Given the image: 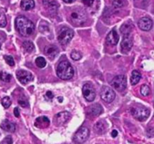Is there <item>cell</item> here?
I'll return each mask as SVG.
<instances>
[{
	"mask_svg": "<svg viewBox=\"0 0 154 144\" xmlns=\"http://www.w3.org/2000/svg\"><path fill=\"white\" fill-rule=\"evenodd\" d=\"M15 27L18 33L23 36H31L35 30L34 24L24 16H18L15 21Z\"/></svg>",
	"mask_w": 154,
	"mask_h": 144,
	"instance_id": "6da1fadb",
	"label": "cell"
},
{
	"mask_svg": "<svg viewBox=\"0 0 154 144\" xmlns=\"http://www.w3.org/2000/svg\"><path fill=\"white\" fill-rule=\"evenodd\" d=\"M57 74L61 79L69 80L73 77L74 69L68 61H62L57 66Z\"/></svg>",
	"mask_w": 154,
	"mask_h": 144,
	"instance_id": "7a4b0ae2",
	"label": "cell"
},
{
	"mask_svg": "<svg viewBox=\"0 0 154 144\" xmlns=\"http://www.w3.org/2000/svg\"><path fill=\"white\" fill-rule=\"evenodd\" d=\"M70 21L75 26H80L87 21V15L83 9L77 8L73 9L70 13Z\"/></svg>",
	"mask_w": 154,
	"mask_h": 144,
	"instance_id": "3957f363",
	"label": "cell"
},
{
	"mask_svg": "<svg viewBox=\"0 0 154 144\" xmlns=\"http://www.w3.org/2000/svg\"><path fill=\"white\" fill-rule=\"evenodd\" d=\"M74 36L73 30H71L69 27H62L58 32L57 39L61 45H67Z\"/></svg>",
	"mask_w": 154,
	"mask_h": 144,
	"instance_id": "277c9868",
	"label": "cell"
},
{
	"mask_svg": "<svg viewBox=\"0 0 154 144\" xmlns=\"http://www.w3.org/2000/svg\"><path fill=\"white\" fill-rule=\"evenodd\" d=\"M131 113H132V116L140 122L146 121L150 116V110L146 107H134L131 110Z\"/></svg>",
	"mask_w": 154,
	"mask_h": 144,
	"instance_id": "5b68a950",
	"label": "cell"
},
{
	"mask_svg": "<svg viewBox=\"0 0 154 144\" xmlns=\"http://www.w3.org/2000/svg\"><path fill=\"white\" fill-rule=\"evenodd\" d=\"M111 85L118 91H123L126 88V85H127L126 76L124 75H117L113 78Z\"/></svg>",
	"mask_w": 154,
	"mask_h": 144,
	"instance_id": "8992f818",
	"label": "cell"
},
{
	"mask_svg": "<svg viewBox=\"0 0 154 144\" xmlns=\"http://www.w3.org/2000/svg\"><path fill=\"white\" fill-rule=\"evenodd\" d=\"M90 136V130L86 127H82L78 130L74 135V140L78 143H84Z\"/></svg>",
	"mask_w": 154,
	"mask_h": 144,
	"instance_id": "52a82bcc",
	"label": "cell"
},
{
	"mask_svg": "<svg viewBox=\"0 0 154 144\" xmlns=\"http://www.w3.org/2000/svg\"><path fill=\"white\" fill-rule=\"evenodd\" d=\"M101 98L102 99V101H104L105 102L110 103L112 102L114 99H115V92L109 87H107V86H104L103 88L101 90L100 93Z\"/></svg>",
	"mask_w": 154,
	"mask_h": 144,
	"instance_id": "ba28073f",
	"label": "cell"
},
{
	"mask_svg": "<svg viewBox=\"0 0 154 144\" xmlns=\"http://www.w3.org/2000/svg\"><path fill=\"white\" fill-rule=\"evenodd\" d=\"M83 95L84 98L89 102H92L96 98V91L91 84H85L83 86Z\"/></svg>",
	"mask_w": 154,
	"mask_h": 144,
	"instance_id": "9c48e42d",
	"label": "cell"
},
{
	"mask_svg": "<svg viewBox=\"0 0 154 144\" xmlns=\"http://www.w3.org/2000/svg\"><path fill=\"white\" fill-rule=\"evenodd\" d=\"M71 118V114L69 112H60L57 113L54 119V122L57 126H62L65 125Z\"/></svg>",
	"mask_w": 154,
	"mask_h": 144,
	"instance_id": "30bf717a",
	"label": "cell"
},
{
	"mask_svg": "<svg viewBox=\"0 0 154 144\" xmlns=\"http://www.w3.org/2000/svg\"><path fill=\"white\" fill-rule=\"evenodd\" d=\"M17 78L23 85L28 84L34 79L32 74L26 70H18L17 72Z\"/></svg>",
	"mask_w": 154,
	"mask_h": 144,
	"instance_id": "8fae6325",
	"label": "cell"
},
{
	"mask_svg": "<svg viewBox=\"0 0 154 144\" xmlns=\"http://www.w3.org/2000/svg\"><path fill=\"white\" fill-rule=\"evenodd\" d=\"M120 45H121L122 51L123 53L129 52L131 48H132V45H133V39H132V34L124 35Z\"/></svg>",
	"mask_w": 154,
	"mask_h": 144,
	"instance_id": "7c38bea8",
	"label": "cell"
},
{
	"mask_svg": "<svg viewBox=\"0 0 154 144\" xmlns=\"http://www.w3.org/2000/svg\"><path fill=\"white\" fill-rule=\"evenodd\" d=\"M44 53L45 55L51 60H54L59 53V50L57 47L54 45H49L46 46L44 50Z\"/></svg>",
	"mask_w": 154,
	"mask_h": 144,
	"instance_id": "4fadbf2b",
	"label": "cell"
},
{
	"mask_svg": "<svg viewBox=\"0 0 154 144\" xmlns=\"http://www.w3.org/2000/svg\"><path fill=\"white\" fill-rule=\"evenodd\" d=\"M138 27L141 30H144V31H149L151 30L152 27H153V21L150 18H141L138 21Z\"/></svg>",
	"mask_w": 154,
	"mask_h": 144,
	"instance_id": "5bb4252c",
	"label": "cell"
},
{
	"mask_svg": "<svg viewBox=\"0 0 154 144\" xmlns=\"http://www.w3.org/2000/svg\"><path fill=\"white\" fill-rule=\"evenodd\" d=\"M88 113L93 117H97V116H99V115L103 113V109H102V107L100 104H93V105L89 107Z\"/></svg>",
	"mask_w": 154,
	"mask_h": 144,
	"instance_id": "9a60e30c",
	"label": "cell"
},
{
	"mask_svg": "<svg viewBox=\"0 0 154 144\" xmlns=\"http://www.w3.org/2000/svg\"><path fill=\"white\" fill-rule=\"evenodd\" d=\"M50 125V120L46 116H40L37 118L35 122V126L38 128H48Z\"/></svg>",
	"mask_w": 154,
	"mask_h": 144,
	"instance_id": "2e32d148",
	"label": "cell"
},
{
	"mask_svg": "<svg viewBox=\"0 0 154 144\" xmlns=\"http://www.w3.org/2000/svg\"><path fill=\"white\" fill-rule=\"evenodd\" d=\"M106 41L108 44L111 45H116L119 42V36L115 30H113L108 34Z\"/></svg>",
	"mask_w": 154,
	"mask_h": 144,
	"instance_id": "e0dca14e",
	"label": "cell"
},
{
	"mask_svg": "<svg viewBox=\"0 0 154 144\" xmlns=\"http://www.w3.org/2000/svg\"><path fill=\"white\" fill-rule=\"evenodd\" d=\"M43 4L51 13H55L58 8V4L56 0H43Z\"/></svg>",
	"mask_w": 154,
	"mask_h": 144,
	"instance_id": "ac0fdd59",
	"label": "cell"
},
{
	"mask_svg": "<svg viewBox=\"0 0 154 144\" xmlns=\"http://www.w3.org/2000/svg\"><path fill=\"white\" fill-rule=\"evenodd\" d=\"M0 127L2 130L4 131H8V132H14L15 129H16V127H15V125L12 122H11L10 121H8V119H5V120L3 121L2 122L0 125Z\"/></svg>",
	"mask_w": 154,
	"mask_h": 144,
	"instance_id": "d6986e66",
	"label": "cell"
},
{
	"mask_svg": "<svg viewBox=\"0 0 154 144\" xmlns=\"http://www.w3.org/2000/svg\"><path fill=\"white\" fill-rule=\"evenodd\" d=\"M94 129L98 134H102L105 132V131L107 130V125L105 122H104L103 121H99L98 122H96V125L94 126Z\"/></svg>",
	"mask_w": 154,
	"mask_h": 144,
	"instance_id": "ffe728a7",
	"label": "cell"
},
{
	"mask_svg": "<svg viewBox=\"0 0 154 144\" xmlns=\"http://www.w3.org/2000/svg\"><path fill=\"white\" fill-rule=\"evenodd\" d=\"M21 8L24 11L31 10L34 8L35 2L33 0H22L20 3Z\"/></svg>",
	"mask_w": 154,
	"mask_h": 144,
	"instance_id": "44dd1931",
	"label": "cell"
},
{
	"mask_svg": "<svg viewBox=\"0 0 154 144\" xmlns=\"http://www.w3.org/2000/svg\"><path fill=\"white\" fill-rule=\"evenodd\" d=\"M141 78V73H140L138 71L134 70L133 72H132V75H131V78H130L131 85H137L138 82H139Z\"/></svg>",
	"mask_w": 154,
	"mask_h": 144,
	"instance_id": "7402d4cb",
	"label": "cell"
},
{
	"mask_svg": "<svg viewBox=\"0 0 154 144\" xmlns=\"http://www.w3.org/2000/svg\"><path fill=\"white\" fill-rule=\"evenodd\" d=\"M132 24H125L122 25L121 28H120V32L122 34L128 35V34H132Z\"/></svg>",
	"mask_w": 154,
	"mask_h": 144,
	"instance_id": "603a6c76",
	"label": "cell"
},
{
	"mask_svg": "<svg viewBox=\"0 0 154 144\" xmlns=\"http://www.w3.org/2000/svg\"><path fill=\"white\" fill-rule=\"evenodd\" d=\"M11 78L12 75L11 74L4 72V71L0 72V80H2V81L5 82H9L11 80Z\"/></svg>",
	"mask_w": 154,
	"mask_h": 144,
	"instance_id": "cb8c5ba5",
	"label": "cell"
},
{
	"mask_svg": "<svg viewBox=\"0 0 154 144\" xmlns=\"http://www.w3.org/2000/svg\"><path fill=\"white\" fill-rule=\"evenodd\" d=\"M23 47L26 52H32L34 50V45L30 41H26L23 43Z\"/></svg>",
	"mask_w": 154,
	"mask_h": 144,
	"instance_id": "d4e9b609",
	"label": "cell"
},
{
	"mask_svg": "<svg viewBox=\"0 0 154 144\" xmlns=\"http://www.w3.org/2000/svg\"><path fill=\"white\" fill-rule=\"evenodd\" d=\"M35 63L37 65V66H38L39 68H44L45 66H46L47 62L44 57H38L35 59Z\"/></svg>",
	"mask_w": 154,
	"mask_h": 144,
	"instance_id": "484cf974",
	"label": "cell"
},
{
	"mask_svg": "<svg viewBox=\"0 0 154 144\" xmlns=\"http://www.w3.org/2000/svg\"><path fill=\"white\" fill-rule=\"evenodd\" d=\"M111 4L114 8H122L126 5V0H111Z\"/></svg>",
	"mask_w": 154,
	"mask_h": 144,
	"instance_id": "4316f807",
	"label": "cell"
},
{
	"mask_svg": "<svg viewBox=\"0 0 154 144\" xmlns=\"http://www.w3.org/2000/svg\"><path fill=\"white\" fill-rule=\"evenodd\" d=\"M141 94L144 97H147L150 95V88L147 85H143L141 87Z\"/></svg>",
	"mask_w": 154,
	"mask_h": 144,
	"instance_id": "83f0119b",
	"label": "cell"
},
{
	"mask_svg": "<svg viewBox=\"0 0 154 144\" xmlns=\"http://www.w3.org/2000/svg\"><path fill=\"white\" fill-rule=\"evenodd\" d=\"M11 104V101L9 97H5L2 100V105L4 107V108L8 109Z\"/></svg>",
	"mask_w": 154,
	"mask_h": 144,
	"instance_id": "f1b7e54d",
	"label": "cell"
},
{
	"mask_svg": "<svg viewBox=\"0 0 154 144\" xmlns=\"http://www.w3.org/2000/svg\"><path fill=\"white\" fill-rule=\"evenodd\" d=\"M71 57L74 60H81V57H82V54L78 51H73L71 54Z\"/></svg>",
	"mask_w": 154,
	"mask_h": 144,
	"instance_id": "f546056e",
	"label": "cell"
},
{
	"mask_svg": "<svg viewBox=\"0 0 154 144\" xmlns=\"http://www.w3.org/2000/svg\"><path fill=\"white\" fill-rule=\"evenodd\" d=\"M7 24L6 17L3 12L0 11V27H5Z\"/></svg>",
	"mask_w": 154,
	"mask_h": 144,
	"instance_id": "4dcf8cb0",
	"label": "cell"
},
{
	"mask_svg": "<svg viewBox=\"0 0 154 144\" xmlns=\"http://www.w3.org/2000/svg\"><path fill=\"white\" fill-rule=\"evenodd\" d=\"M4 58L5 60V62L11 66H14V58L10 55H5Z\"/></svg>",
	"mask_w": 154,
	"mask_h": 144,
	"instance_id": "1f68e13d",
	"label": "cell"
},
{
	"mask_svg": "<svg viewBox=\"0 0 154 144\" xmlns=\"http://www.w3.org/2000/svg\"><path fill=\"white\" fill-rule=\"evenodd\" d=\"M13 143V140L11 136H7L0 143V144H12Z\"/></svg>",
	"mask_w": 154,
	"mask_h": 144,
	"instance_id": "d6a6232c",
	"label": "cell"
},
{
	"mask_svg": "<svg viewBox=\"0 0 154 144\" xmlns=\"http://www.w3.org/2000/svg\"><path fill=\"white\" fill-rule=\"evenodd\" d=\"M53 98H54V94L51 91H48L46 93V94H45V99L48 100V101H51Z\"/></svg>",
	"mask_w": 154,
	"mask_h": 144,
	"instance_id": "836d02e7",
	"label": "cell"
},
{
	"mask_svg": "<svg viewBox=\"0 0 154 144\" xmlns=\"http://www.w3.org/2000/svg\"><path fill=\"white\" fill-rule=\"evenodd\" d=\"M82 2L84 5H86L87 6H90V7L93 6V3H94V0H82Z\"/></svg>",
	"mask_w": 154,
	"mask_h": 144,
	"instance_id": "e575fe53",
	"label": "cell"
},
{
	"mask_svg": "<svg viewBox=\"0 0 154 144\" xmlns=\"http://www.w3.org/2000/svg\"><path fill=\"white\" fill-rule=\"evenodd\" d=\"M18 103H19V104L22 107H26L27 106H28V103H27V101H25V100L20 99L19 101H18Z\"/></svg>",
	"mask_w": 154,
	"mask_h": 144,
	"instance_id": "d590c367",
	"label": "cell"
},
{
	"mask_svg": "<svg viewBox=\"0 0 154 144\" xmlns=\"http://www.w3.org/2000/svg\"><path fill=\"white\" fill-rule=\"evenodd\" d=\"M14 114L15 117H17V118H19L20 117V110H19V108H17V107L14 108Z\"/></svg>",
	"mask_w": 154,
	"mask_h": 144,
	"instance_id": "8d00e7d4",
	"label": "cell"
},
{
	"mask_svg": "<svg viewBox=\"0 0 154 144\" xmlns=\"http://www.w3.org/2000/svg\"><path fill=\"white\" fill-rule=\"evenodd\" d=\"M117 135H118V132H117V131L114 130V131H112V133H111V136H112L113 137H117Z\"/></svg>",
	"mask_w": 154,
	"mask_h": 144,
	"instance_id": "74e56055",
	"label": "cell"
},
{
	"mask_svg": "<svg viewBox=\"0 0 154 144\" xmlns=\"http://www.w3.org/2000/svg\"><path fill=\"white\" fill-rule=\"evenodd\" d=\"M75 1V0H63V2H65L66 3H72Z\"/></svg>",
	"mask_w": 154,
	"mask_h": 144,
	"instance_id": "f35d334b",
	"label": "cell"
},
{
	"mask_svg": "<svg viewBox=\"0 0 154 144\" xmlns=\"http://www.w3.org/2000/svg\"><path fill=\"white\" fill-rule=\"evenodd\" d=\"M59 101H60V102L61 103L62 101H63V98H59Z\"/></svg>",
	"mask_w": 154,
	"mask_h": 144,
	"instance_id": "ab89813d",
	"label": "cell"
},
{
	"mask_svg": "<svg viewBox=\"0 0 154 144\" xmlns=\"http://www.w3.org/2000/svg\"><path fill=\"white\" fill-rule=\"evenodd\" d=\"M0 48H1V44H0Z\"/></svg>",
	"mask_w": 154,
	"mask_h": 144,
	"instance_id": "60d3db41",
	"label": "cell"
}]
</instances>
